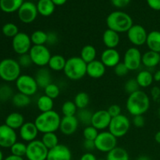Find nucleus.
Instances as JSON below:
<instances>
[{
	"label": "nucleus",
	"instance_id": "0e129e2a",
	"mask_svg": "<svg viewBox=\"0 0 160 160\" xmlns=\"http://www.w3.org/2000/svg\"><path fill=\"white\" fill-rule=\"evenodd\" d=\"M0 160H4V159H3V153L1 150H0Z\"/></svg>",
	"mask_w": 160,
	"mask_h": 160
},
{
	"label": "nucleus",
	"instance_id": "a18cd8bd",
	"mask_svg": "<svg viewBox=\"0 0 160 160\" xmlns=\"http://www.w3.org/2000/svg\"><path fill=\"white\" fill-rule=\"evenodd\" d=\"M98 131L92 125L87 126L83 131V136L85 140L95 141L98 134Z\"/></svg>",
	"mask_w": 160,
	"mask_h": 160
},
{
	"label": "nucleus",
	"instance_id": "de8ad7c7",
	"mask_svg": "<svg viewBox=\"0 0 160 160\" xmlns=\"http://www.w3.org/2000/svg\"><path fill=\"white\" fill-rule=\"evenodd\" d=\"M130 70L123 62H119L115 67H114V73L118 77H124L128 73Z\"/></svg>",
	"mask_w": 160,
	"mask_h": 160
},
{
	"label": "nucleus",
	"instance_id": "ea45409f",
	"mask_svg": "<svg viewBox=\"0 0 160 160\" xmlns=\"http://www.w3.org/2000/svg\"><path fill=\"white\" fill-rule=\"evenodd\" d=\"M2 34L6 37L8 38H14L19 33L18 27L13 23H6V24L3 25L2 28Z\"/></svg>",
	"mask_w": 160,
	"mask_h": 160
},
{
	"label": "nucleus",
	"instance_id": "9b49d317",
	"mask_svg": "<svg viewBox=\"0 0 160 160\" xmlns=\"http://www.w3.org/2000/svg\"><path fill=\"white\" fill-rule=\"evenodd\" d=\"M31 36L24 32H19L12 40L13 51L19 56L28 53L32 47Z\"/></svg>",
	"mask_w": 160,
	"mask_h": 160
},
{
	"label": "nucleus",
	"instance_id": "680f3d73",
	"mask_svg": "<svg viewBox=\"0 0 160 160\" xmlns=\"http://www.w3.org/2000/svg\"><path fill=\"white\" fill-rule=\"evenodd\" d=\"M155 141L160 145V131L155 134Z\"/></svg>",
	"mask_w": 160,
	"mask_h": 160
},
{
	"label": "nucleus",
	"instance_id": "49530a36",
	"mask_svg": "<svg viewBox=\"0 0 160 160\" xmlns=\"http://www.w3.org/2000/svg\"><path fill=\"white\" fill-rule=\"evenodd\" d=\"M17 61H18L20 67H24V68H28V67H31V66L33 64L32 60H31V56H30L29 53L20 55V56H19V59Z\"/></svg>",
	"mask_w": 160,
	"mask_h": 160
},
{
	"label": "nucleus",
	"instance_id": "e433bc0d",
	"mask_svg": "<svg viewBox=\"0 0 160 160\" xmlns=\"http://www.w3.org/2000/svg\"><path fill=\"white\" fill-rule=\"evenodd\" d=\"M90 102V98H89L88 94L84 92H78L74 97L73 102L76 105L77 108L78 109H86L88 107Z\"/></svg>",
	"mask_w": 160,
	"mask_h": 160
},
{
	"label": "nucleus",
	"instance_id": "473e14b6",
	"mask_svg": "<svg viewBox=\"0 0 160 160\" xmlns=\"http://www.w3.org/2000/svg\"><path fill=\"white\" fill-rule=\"evenodd\" d=\"M54 102L52 98H49L47 95H44L39 97L37 100V107L42 112H48L52 110Z\"/></svg>",
	"mask_w": 160,
	"mask_h": 160
},
{
	"label": "nucleus",
	"instance_id": "6e6552de",
	"mask_svg": "<svg viewBox=\"0 0 160 160\" xmlns=\"http://www.w3.org/2000/svg\"><path fill=\"white\" fill-rule=\"evenodd\" d=\"M33 64L43 67L48 65L52 55L45 45H33L29 52Z\"/></svg>",
	"mask_w": 160,
	"mask_h": 160
},
{
	"label": "nucleus",
	"instance_id": "a211bd4d",
	"mask_svg": "<svg viewBox=\"0 0 160 160\" xmlns=\"http://www.w3.org/2000/svg\"><path fill=\"white\" fill-rule=\"evenodd\" d=\"M79 121L76 116L73 117H62L61 118L59 130L64 135H71L77 131Z\"/></svg>",
	"mask_w": 160,
	"mask_h": 160
},
{
	"label": "nucleus",
	"instance_id": "58836bf2",
	"mask_svg": "<svg viewBox=\"0 0 160 160\" xmlns=\"http://www.w3.org/2000/svg\"><path fill=\"white\" fill-rule=\"evenodd\" d=\"M61 110L63 117H73L76 116L78 109L73 101H66L62 104Z\"/></svg>",
	"mask_w": 160,
	"mask_h": 160
},
{
	"label": "nucleus",
	"instance_id": "864d4df0",
	"mask_svg": "<svg viewBox=\"0 0 160 160\" xmlns=\"http://www.w3.org/2000/svg\"><path fill=\"white\" fill-rule=\"evenodd\" d=\"M131 0H111V2L117 8H123L128 6Z\"/></svg>",
	"mask_w": 160,
	"mask_h": 160
},
{
	"label": "nucleus",
	"instance_id": "e2e57ef3",
	"mask_svg": "<svg viewBox=\"0 0 160 160\" xmlns=\"http://www.w3.org/2000/svg\"><path fill=\"white\" fill-rule=\"evenodd\" d=\"M137 160H152L151 158L148 156H145V155H143V156H141L138 158Z\"/></svg>",
	"mask_w": 160,
	"mask_h": 160
},
{
	"label": "nucleus",
	"instance_id": "338daca9",
	"mask_svg": "<svg viewBox=\"0 0 160 160\" xmlns=\"http://www.w3.org/2000/svg\"><path fill=\"white\" fill-rule=\"evenodd\" d=\"M97 160H106V159H97Z\"/></svg>",
	"mask_w": 160,
	"mask_h": 160
},
{
	"label": "nucleus",
	"instance_id": "0eeeda50",
	"mask_svg": "<svg viewBox=\"0 0 160 160\" xmlns=\"http://www.w3.org/2000/svg\"><path fill=\"white\" fill-rule=\"evenodd\" d=\"M95 148L102 152L108 153L117 147V138L109 131L98 133L95 140Z\"/></svg>",
	"mask_w": 160,
	"mask_h": 160
},
{
	"label": "nucleus",
	"instance_id": "13d9d810",
	"mask_svg": "<svg viewBox=\"0 0 160 160\" xmlns=\"http://www.w3.org/2000/svg\"><path fill=\"white\" fill-rule=\"evenodd\" d=\"M4 160H24L23 159V157H19V156H13V155L11 154L10 156H7Z\"/></svg>",
	"mask_w": 160,
	"mask_h": 160
},
{
	"label": "nucleus",
	"instance_id": "f8f14e48",
	"mask_svg": "<svg viewBox=\"0 0 160 160\" xmlns=\"http://www.w3.org/2000/svg\"><path fill=\"white\" fill-rule=\"evenodd\" d=\"M128 40L135 46H142L146 44L148 33L143 26L134 24L127 32Z\"/></svg>",
	"mask_w": 160,
	"mask_h": 160
},
{
	"label": "nucleus",
	"instance_id": "423d86ee",
	"mask_svg": "<svg viewBox=\"0 0 160 160\" xmlns=\"http://www.w3.org/2000/svg\"><path fill=\"white\" fill-rule=\"evenodd\" d=\"M131 128V122L128 117L120 114L112 117L109 126V131L117 138H122L128 134Z\"/></svg>",
	"mask_w": 160,
	"mask_h": 160
},
{
	"label": "nucleus",
	"instance_id": "5701e85b",
	"mask_svg": "<svg viewBox=\"0 0 160 160\" xmlns=\"http://www.w3.org/2000/svg\"><path fill=\"white\" fill-rule=\"evenodd\" d=\"M102 42L107 48H116L120 43V34L108 28L103 33Z\"/></svg>",
	"mask_w": 160,
	"mask_h": 160
},
{
	"label": "nucleus",
	"instance_id": "6e6d98bb",
	"mask_svg": "<svg viewBox=\"0 0 160 160\" xmlns=\"http://www.w3.org/2000/svg\"><path fill=\"white\" fill-rule=\"evenodd\" d=\"M152 97L154 100H158L160 98V88L158 87H153L151 90Z\"/></svg>",
	"mask_w": 160,
	"mask_h": 160
},
{
	"label": "nucleus",
	"instance_id": "2eb2a0df",
	"mask_svg": "<svg viewBox=\"0 0 160 160\" xmlns=\"http://www.w3.org/2000/svg\"><path fill=\"white\" fill-rule=\"evenodd\" d=\"M17 134L15 130L6 124L0 125V147L10 148L17 142Z\"/></svg>",
	"mask_w": 160,
	"mask_h": 160
},
{
	"label": "nucleus",
	"instance_id": "c03bdc74",
	"mask_svg": "<svg viewBox=\"0 0 160 160\" xmlns=\"http://www.w3.org/2000/svg\"><path fill=\"white\" fill-rule=\"evenodd\" d=\"M139 88H140V86H139L136 78L129 79L124 84V91L128 95H131V94L134 93L137 91L140 90Z\"/></svg>",
	"mask_w": 160,
	"mask_h": 160
},
{
	"label": "nucleus",
	"instance_id": "2f4dec72",
	"mask_svg": "<svg viewBox=\"0 0 160 160\" xmlns=\"http://www.w3.org/2000/svg\"><path fill=\"white\" fill-rule=\"evenodd\" d=\"M138 83L140 88H148L152 84L153 75L150 73L148 70H142L138 73L136 77Z\"/></svg>",
	"mask_w": 160,
	"mask_h": 160
},
{
	"label": "nucleus",
	"instance_id": "bb28decb",
	"mask_svg": "<svg viewBox=\"0 0 160 160\" xmlns=\"http://www.w3.org/2000/svg\"><path fill=\"white\" fill-rule=\"evenodd\" d=\"M54 3L52 0H39L37 4L38 12L43 17H49L55 11Z\"/></svg>",
	"mask_w": 160,
	"mask_h": 160
},
{
	"label": "nucleus",
	"instance_id": "7c9ffc66",
	"mask_svg": "<svg viewBox=\"0 0 160 160\" xmlns=\"http://www.w3.org/2000/svg\"><path fill=\"white\" fill-rule=\"evenodd\" d=\"M97 52L95 47L92 45H86L82 48L81 51V56L80 57L86 62V63H89V62H92V61L95 60L96 58Z\"/></svg>",
	"mask_w": 160,
	"mask_h": 160
},
{
	"label": "nucleus",
	"instance_id": "37998d69",
	"mask_svg": "<svg viewBox=\"0 0 160 160\" xmlns=\"http://www.w3.org/2000/svg\"><path fill=\"white\" fill-rule=\"evenodd\" d=\"M44 91H45V95L52 99H56L60 94V89H59V86L54 83H52L49 85L47 86L44 89Z\"/></svg>",
	"mask_w": 160,
	"mask_h": 160
},
{
	"label": "nucleus",
	"instance_id": "09e8293b",
	"mask_svg": "<svg viewBox=\"0 0 160 160\" xmlns=\"http://www.w3.org/2000/svg\"><path fill=\"white\" fill-rule=\"evenodd\" d=\"M107 111L112 118V117H117V116L121 114V108H120V106H118V105L117 104L111 105V106L108 108Z\"/></svg>",
	"mask_w": 160,
	"mask_h": 160
},
{
	"label": "nucleus",
	"instance_id": "f704fd0d",
	"mask_svg": "<svg viewBox=\"0 0 160 160\" xmlns=\"http://www.w3.org/2000/svg\"><path fill=\"white\" fill-rule=\"evenodd\" d=\"M93 113L94 112H92V110L86 108V109H78V112H77L76 117L79 123L86 125V127H87L92 124V119Z\"/></svg>",
	"mask_w": 160,
	"mask_h": 160
},
{
	"label": "nucleus",
	"instance_id": "b1692460",
	"mask_svg": "<svg viewBox=\"0 0 160 160\" xmlns=\"http://www.w3.org/2000/svg\"><path fill=\"white\" fill-rule=\"evenodd\" d=\"M24 123V117L20 112H11L5 120V124L13 130L20 129Z\"/></svg>",
	"mask_w": 160,
	"mask_h": 160
},
{
	"label": "nucleus",
	"instance_id": "c85d7f7f",
	"mask_svg": "<svg viewBox=\"0 0 160 160\" xmlns=\"http://www.w3.org/2000/svg\"><path fill=\"white\" fill-rule=\"evenodd\" d=\"M66 62H67V59L62 55H53L50 58L48 66L50 70H54V71H62L64 70Z\"/></svg>",
	"mask_w": 160,
	"mask_h": 160
},
{
	"label": "nucleus",
	"instance_id": "6ab92c4d",
	"mask_svg": "<svg viewBox=\"0 0 160 160\" xmlns=\"http://www.w3.org/2000/svg\"><path fill=\"white\" fill-rule=\"evenodd\" d=\"M38 130L35 126L34 123L32 122H25L23 126L20 128V137L24 142H31L36 140L38 134Z\"/></svg>",
	"mask_w": 160,
	"mask_h": 160
},
{
	"label": "nucleus",
	"instance_id": "20e7f679",
	"mask_svg": "<svg viewBox=\"0 0 160 160\" xmlns=\"http://www.w3.org/2000/svg\"><path fill=\"white\" fill-rule=\"evenodd\" d=\"M64 74L71 81H79L87 75V63L80 56H73L67 59Z\"/></svg>",
	"mask_w": 160,
	"mask_h": 160
},
{
	"label": "nucleus",
	"instance_id": "c9c22d12",
	"mask_svg": "<svg viewBox=\"0 0 160 160\" xmlns=\"http://www.w3.org/2000/svg\"><path fill=\"white\" fill-rule=\"evenodd\" d=\"M41 141L48 150L52 149L54 147H56V145H59V138H58L57 135L56 134V132L43 134V136H42Z\"/></svg>",
	"mask_w": 160,
	"mask_h": 160
},
{
	"label": "nucleus",
	"instance_id": "9d476101",
	"mask_svg": "<svg viewBox=\"0 0 160 160\" xmlns=\"http://www.w3.org/2000/svg\"><path fill=\"white\" fill-rule=\"evenodd\" d=\"M16 87L19 92L30 97L35 95L38 89V86L34 77L28 74H21L19 77L16 81Z\"/></svg>",
	"mask_w": 160,
	"mask_h": 160
},
{
	"label": "nucleus",
	"instance_id": "1a4fd4ad",
	"mask_svg": "<svg viewBox=\"0 0 160 160\" xmlns=\"http://www.w3.org/2000/svg\"><path fill=\"white\" fill-rule=\"evenodd\" d=\"M48 149L41 140H34L27 145L26 157L28 160H46Z\"/></svg>",
	"mask_w": 160,
	"mask_h": 160
},
{
	"label": "nucleus",
	"instance_id": "3c124183",
	"mask_svg": "<svg viewBox=\"0 0 160 160\" xmlns=\"http://www.w3.org/2000/svg\"><path fill=\"white\" fill-rule=\"evenodd\" d=\"M47 43L49 45H54L58 42V35L56 33L53 32V31H50V32L47 33Z\"/></svg>",
	"mask_w": 160,
	"mask_h": 160
},
{
	"label": "nucleus",
	"instance_id": "f03ea898",
	"mask_svg": "<svg viewBox=\"0 0 160 160\" xmlns=\"http://www.w3.org/2000/svg\"><path fill=\"white\" fill-rule=\"evenodd\" d=\"M61 117L57 112L54 110L41 112L34 120V124L39 132L42 134L56 132L59 129Z\"/></svg>",
	"mask_w": 160,
	"mask_h": 160
},
{
	"label": "nucleus",
	"instance_id": "dca6fc26",
	"mask_svg": "<svg viewBox=\"0 0 160 160\" xmlns=\"http://www.w3.org/2000/svg\"><path fill=\"white\" fill-rule=\"evenodd\" d=\"M111 120L112 117L107 110L100 109L93 113L91 125L96 128L98 131H103L106 128H109Z\"/></svg>",
	"mask_w": 160,
	"mask_h": 160
},
{
	"label": "nucleus",
	"instance_id": "72a5a7b5",
	"mask_svg": "<svg viewBox=\"0 0 160 160\" xmlns=\"http://www.w3.org/2000/svg\"><path fill=\"white\" fill-rule=\"evenodd\" d=\"M12 102L16 107L17 108H24L29 106L31 102V97L28 95H24L23 93L18 92L17 94H14L12 98Z\"/></svg>",
	"mask_w": 160,
	"mask_h": 160
},
{
	"label": "nucleus",
	"instance_id": "cd10ccee",
	"mask_svg": "<svg viewBox=\"0 0 160 160\" xmlns=\"http://www.w3.org/2000/svg\"><path fill=\"white\" fill-rule=\"evenodd\" d=\"M23 2V0H0V9L3 12L10 13L18 11Z\"/></svg>",
	"mask_w": 160,
	"mask_h": 160
},
{
	"label": "nucleus",
	"instance_id": "bf43d9fd",
	"mask_svg": "<svg viewBox=\"0 0 160 160\" xmlns=\"http://www.w3.org/2000/svg\"><path fill=\"white\" fill-rule=\"evenodd\" d=\"M55 6H62L67 2V0H52Z\"/></svg>",
	"mask_w": 160,
	"mask_h": 160
},
{
	"label": "nucleus",
	"instance_id": "412c9836",
	"mask_svg": "<svg viewBox=\"0 0 160 160\" xmlns=\"http://www.w3.org/2000/svg\"><path fill=\"white\" fill-rule=\"evenodd\" d=\"M106 67L101 60H94L87 64V75L94 79L104 76Z\"/></svg>",
	"mask_w": 160,
	"mask_h": 160
},
{
	"label": "nucleus",
	"instance_id": "f257e3e1",
	"mask_svg": "<svg viewBox=\"0 0 160 160\" xmlns=\"http://www.w3.org/2000/svg\"><path fill=\"white\" fill-rule=\"evenodd\" d=\"M126 108L128 112L133 117L143 116L150 108L149 97L143 91H137L129 95L127 99Z\"/></svg>",
	"mask_w": 160,
	"mask_h": 160
},
{
	"label": "nucleus",
	"instance_id": "c756f323",
	"mask_svg": "<svg viewBox=\"0 0 160 160\" xmlns=\"http://www.w3.org/2000/svg\"><path fill=\"white\" fill-rule=\"evenodd\" d=\"M106 160H130L129 154L126 149L117 146L107 153Z\"/></svg>",
	"mask_w": 160,
	"mask_h": 160
},
{
	"label": "nucleus",
	"instance_id": "f3484780",
	"mask_svg": "<svg viewBox=\"0 0 160 160\" xmlns=\"http://www.w3.org/2000/svg\"><path fill=\"white\" fill-rule=\"evenodd\" d=\"M72 153L70 148L65 145L59 144L48 150L46 160H71Z\"/></svg>",
	"mask_w": 160,
	"mask_h": 160
},
{
	"label": "nucleus",
	"instance_id": "a878e982",
	"mask_svg": "<svg viewBox=\"0 0 160 160\" xmlns=\"http://www.w3.org/2000/svg\"><path fill=\"white\" fill-rule=\"evenodd\" d=\"M146 45L149 50L160 53V31H152L148 33Z\"/></svg>",
	"mask_w": 160,
	"mask_h": 160
},
{
	"label": "nucleus",
	"instance_id": "4d7b16f0",
	"mask_svg": "<svg viewBox=\"0 0 160 160\" xmlns=\"http://www.w3.org/2000/svg\"><path fill=\"white\" fill-rule=\"evenodd\" d=\"M80 160H97L96 157L92 152H86L81 156Z\"/></svg>",
	"mask_w": 160,
	"mask_h": 160
},
{
	"label": "nucleus",
	"instance_id": "5fc2aeb1",
	"mask_svg": "<svg viewBox=\"0 0 160 160\" xmlns=\"http://www.w3.org/2000/svg\"><path fill=\"white\" fill-rule=\"evenodd\" d=\"M147 3L154 10H160V0H146Z\"/></svg>",
	"mask_w": 160,
	"mask_h": 160
},
{
	"label": "nucleus",
	"instance_id": "79ce46f5",
	"mask_svg": "<svg viewBox=\"0 0 160 160\" xmlns=\"http://www.w3.org/2000/svg\"><path fill=\"white\" fill-rule=\"evenodd\" d=\"M13 95V91L10 86L7 84L0 86V101L6 102L9 99H12Z\"/></svg>",
	"mask_w": 160,
	"mask_h": 160
},
{
	"label": "nucleus",
	"instance_id": "8fccbe9b",
	"mask_svg": "<svg viewBox=\"0 0 160 160\" xmlns=\"http://www.w3.org/2000/svg\"><path fill=\"white\" fill-rule=\"evenodd\" d=\"M132 123L134 124V126L136 127V128H143L145 123V118H144V117L142 115L134 116V117H133Z\"/></svg>",
	"mask_w": 160,
	"mask_h": 160
},
{
	"label": "nucleus",
	"instance_id": "4be33fe9",
	"mask_svg": "<svg viewBox=\"0 0 160 160\" xmlns=\"http://www.w3.org/2000/svg\"><path fill=\"white\" fill-rule=\"evenodd\" d=\"M38 86L40 88L45 89V88L50 84L52 83V78L51 72L47 68H40L35 73L34 76Z\"/></svg>",
	"mask_w": 160,
	"mask_h": 160
},
{
	"label": "nucleus",
	"instance_id": "4468645a",
	"mask_svg": "<svg viewBox=\"0 0 160 160\" xmlns=\"http://www.w3.org/2000/svg\"><path fill=\"white\" fill-rule=\"evenodd\" d=\"M142 55L136 47H131L126 51L123 57V63L131 71L137 70L142 64Z\"/></svg>",
	"mask_w": 160,
	"mask_h": 160
},
{
	"label": "nucleus",
	"instance_id": "aec40b11",
	"mask_svg": "<svg viewBox=\"0 0 160 160\" xmlns=\"http://www.w3.org/2000/svg\"><path fill=\"white\" fill-rule=\"evenodd\" d=\"M120 60V52L116 48H106L101 55V61L106 67H115Z\"/></svg>",
	"mask_w": 160,
	"mask_h": 160
},
{
	"label": "nucleus",
	"instance_id": "a19ab883",
	"mask_svg": "<svg viewBox=\"0 0 160 160\" xmlns=\"http://www.w3.org/2000/svg\"><path fill=\"white\" fill-rule=\"evenodd\" d=\"M11 154L13 156H19V157H23L26 156L27 152V145L23 142H17L14 145H12L10 148Z\"/></svg>",
	"mask_w": 160,
	"mask_h": 160
},
{
	"label": "nucleus",
	"instance_id": "4c0bfd02",
	"mask_svg": "<svg viewBox=\"0 0 160 160\" xmlns=\"http://www.w3.org/2000/svg\"><path fill=\"white\" fill-rule=\"evenodd\" d=\"M47 33L42 30L34 31L31 35L33 45H45L47 43Z\"/></svg>",
	"mask_w": 160,
	"mask_h": 160
},
{
	"label": "nucleus",
	"instance_id": "393cba45",
	"mask_svg": "<svg viewBox=\"0 0 160 160\" xmlns=\"http://www.w3.org/2000/svg\"><path fill=\"white\" fill-rule=\"evenodd\" d=\"M142 63L148 68H153L160 63V54L159 52L148 50L142 55Z\"/></svg>",
	"mask_w": 160,
	"mask_h": 160
},
{
	"label": "nucleus",
	"instance_id": "774afa93",
	"mask_svg": "<svg viewBox=\"0 0 160 160\" xmlns=\"http://www.w3.org/2000/svg\"><path fill=\"white\" fill-rule=\"evenodd\" d=\"M159 65H160V63H159Z\"/></svg>",
	"mask_w": 160,
	"mask_h": 160
},
{
	"label": "nucleus",
	"instance_id": "39448f33",
	"mask_svg": "<svg viewBox=\"0 0 160 160\" xmlns=\"http://www.w3.org/2000/svg\"><path fill=\"white\" fill-rule=\"evenodd\" d=\"M21 67L18 61L7 58L0 61V78L6 82L16 81L20 76Z\"/></svg>",
	"mask_w": 160,
	"mask_h": 160
},
{
	"label": "nucleus",
	"instance_id": "052dcab7",
	"mask_svg": "<svg viewBox=\"0 0 160 160\" xmlns=\"http://www.w3.org/2000/svg\"><path fill=\"white\" fill-rule=\"evenodd\" d=\"M153 79H154V81H157V82L160 81V70H157V71L153 74Z\"/></svg>",
	"mask_w": 160,
	"mask_h": 160
},
{
	"label": "nucleus",
	"instance_id": "69168bd1",
	"mask_svg": "<svg viewBox=\"0 0 160 160\" xmlns=\"http://www.w3.org/2000/svg\"><path fill=\"white\" fill-rule=\"evenodd\" d=\"M158 115H159V117H160V107H159V109H158Z\"/></svg>",
	"mask_w": 160,
	"mask_h": 160
},
{
	"label": "nucleus",
	"instance_id": "ddd939ff",
	"mask_svg": "<svg viewBox=\"0 0 160 160\" xmlns=\"http://www.w3.org/2000/svg\"><path fill=\"white\" fill-rule=\"evenodd\" d=\"M38 13L37 5L29 1L24 2L18 9L19 19L24 23H31L34 21Z\"/></svg>",
	"mask_w": 160,
	"mask_h": 160
},
{
	"label": "nucleus",
	"instance_id": "7ed1b4c3",
	"mask_svg": "<svg viewBox=\"0 0 160 160\" xmlns=\"http://www.w3.org/2000/svg\"><path fill=\"white\" fill-rule=\"evenodd\" d=\"M106 24L109 29L117 33L128 32L133 26L131 16L122 11H114L106 18Z\"/></svg>",
	"mask_w": 160,
	"mask_h": 160
},
{
	"label": "nucleus",
	"instance_id": "603ef678",
	"mask_svg": "<svg viewBox=\"0 0 160 160\" xmlns=\"http://www.w3.org/2000/svg\"><path fill=\"white\" fill-rule=\"evenodd\" d=\"M83 147H84V148L86 151H88V152H91L96 149V148H95V141L92 140H85V139H84V142H83Z\"/></svg>",
	"mask_w": 160,
	"mask_h": 160
}]
</instances>
